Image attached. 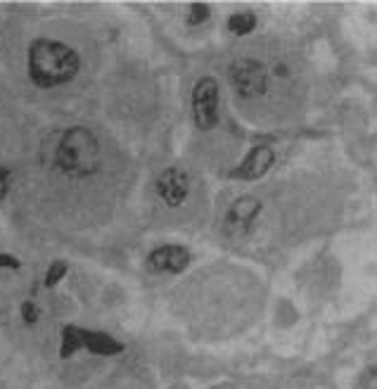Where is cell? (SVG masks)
Returning a JSON list of instances; mask_svg holds the SVG:
<instances>
[{
  "mask_svg": "<svg viewBox=\"0 0 377 389\" xmlns=\"http://www.w3.org/2000/svg\"><path fill=\"white\" fill-rule=\"evenodd\" d=\"M19 311H22V321H24L26 325H36L38 323L40 311H38V306L33 304V301H24Z\"/></svg>",
  "mask_w": 377,
  "mask_h": 389,
  "instance_id": "cell-14",
  "label": "cell"
},
{
  "mask_svg": "<svg viewBox=\"0 0 377 389\" xmlns=\"http://www.w3.org/2000/svg\"><path fill=\"white\" fill-rule=\"evenodd\" d=\"M273 161H275L273 150L266 148V145H257V148L249 150L245 154V159L230 171V178H237V181H257V178L266 176V173L271 171Z\"/></svg>",
  "mask_w": 377,
  "mask_h": 389,
  "instance_id": "cell-6",
  "label": "cell"
},
{
  "mask_svg": "<svg viewBox=\"0 0 377 389\" xmlns=\"http://www.w3.org/2000/svg\"><path fill=\"white\" fill-rule=\"evenodd\" d=\"M157 195L164 200L166 207H171V209L183 207L190 195V181H188V176H185V171L181 169L161 171L159 178H157Z\"/></svg>",
  "mask_w": 377,
  "mask_h": 389,
  "instance_id": "cell-8",
  "label": "cell"
},
{
  "mask_svg": "<svg viewBox=\"0 0 377 389\" xmlns=\"http://www.w3.org/2000/svg\"><path fill=\"white\" fill-rule=\"evenodd\" d=\"M261 214V202L254 195H242L237 197L233 205L225 212V233L233 237H245L252 225L257 223V216Z\"/></svg>",
  "mask_w": 377,
  "mask_h": 389,
  "instance_id": "cell-5",
  "label": "cell"
},
{
  "mask_svg": "<svg viewBox=\"0 0 377 389\" xmlns=\"http://www.w3.org/2000/svg\"><path fill=\"white\" fill-rule=\"evenodd\" d=\"M29 79L38 88H57L77 79L81 60L72 45L52 38H36L26 55Z\"/></svg>",
  "mask_w": 377,
  "mask_h": 389,
  "instance_id": "cell-1",
  "label": "cell"
},
{
  "mask_svg": "<svg viewBox=\"0 0 377 389\" xmlns=\"http://www.w3.org/2000/svg\"><path fill=\"white\" fill-rule=\"evenodd\" d=\"M190 13H188V24L190 26H200L204 24L209 19V15H211V10H209V5L204 3H190Z\"/></svg>",
  "mask_w": 377,
  "mask_h": 389,
  "instance_id": "cell-13",
  "label": "cell"
},
{
  "mask_svg": "<svg viewBox=\"0 0 377 389\" xmlns=\"http://www.w3.org/2000/svg\"><path fill=\"white\" fill-rule=\"evenodd\" d=\"M57 166L72 178H88L100 169V143L86 126H72L62 133L55 152Z\"/></svg>",
  "mask_w": 377,
  "mask_h": 389,
  "instance_id": "cell-2",
  "label": "cell"
},
{
  "mask_svg": "<svg viewBox=\"0 0 377 389\" xmlns=\"http://www.w3.org/2000/svg\"><path fill=\"white\" fill-rule=\"evenodd\" d=\"M67 261H52V264L48 266V273H45V280H43V285L45 287H55L57 283L62 280V278L67 276Z\"/></svg>",
  "mask_w": 377,
  "mask_h": 389,
  "instance_id": "cell-12",
  "label": "cell"
},
{
  "mask_svg": "<svg viewBox=\"0 0 377 389\" xmlns=\"http://www.w3.org/2000/svg\"><path fill=\"white\" fill-rule=\"evenodd\" d=\"M228 79L237 95L245 100L261 97L268 90V69L259 60H235L228 69Z\"/></svg>",
  "mask_w": 377,
  "mask_h": 389,
  "instance_id": "cell-3",
  "label": "cell"
},
{
  "mask_svg": "<svg viewBox=\"0 0 377 389\" xmlns=\"http://www.w3.org/2000/svg\"><path fill=\"white\" fill-rule=\"evenodd\" d=\"M8 188H10V176H8V171L0 166V200L8 195Z\"/></svg>",
  "mask_w": 377,
  "mask_h": 389,
  "instance_id": "cell-16",
  "label": "cell"
},
{
  "mask_svg": "<svg viewBox=\"0 0 377 389\" xmlns=\"http://www.w3.org/2000/svg\"><path fill=\"white\" fill-rule=\"evenodd\" d=\"M257 29V17L252 13H235L228 17V31L235 36H247Z\"/></svg>",
  "mask_w": 377,
  "mask_h": 389,
  "instance_id": "cell-11",
  "label": "cell"
},
{
  "mask_svg": "<svg viewBox=\"0 0 377 389\" xmlns=\"http://www.w3.org/2000/svg\"><path fill=\"white\" fill-rule=\"evenodd\" d=\"M83 349L95 354V356H117V354L124 351V344L119 340L109 338L107 333L83 328Z\"/></svg>",
  "mask_w": 377,
  "mask_h": 389,
  "instance_id": "cell-9",
  "label": "cell"
},
{
  "mask_svg": "<svg viewBox=\"0 0 377 389\" xmlns=\"http://www.w3.org/2000/svg\"><path fill=\"white\" fill-rule=\"evenodd\" d=\"M83 349V328L77 325H65L62 328V342H60V356L72 358L74 354Z\"/></svg>",
  "mask_w": 377,
  "mask_h": 389,
  "instance_id": "cell-10",
  "label": "cell"
},
{
  "mask_svg": "<svg viewBox=\"0 0 377 389\" xmlns=\"http://www.w3.org/2000/svg\"><path fill=\"white\" fill-rule=\"evenodd\" d=\"M0 269H10V271H19L22 261L13 257V254H0Z\"/></svg>",
  "mask_w": 377,
  "mask_h": 389,
  "instance_id": "cell-15",
  "label": "cell"
},
{
  "mask_svg": "<svg viewBox=\"0 0 377 389\" xmlns=\"http://www.w3.org/2000/svg\"><path fill=\"white\" fill-rule=\"evenodd\" d=\"M193 119L200 131L218 124V81L214 77H202L193 86Z\"/></svg>",
  "mask_w": 377,
  "mask_h": 389,
  "instance_id": "cell-4",
  "label": "cell"
},
{
  "mask_svg": "<svg viewBox=\"0 0 377 389\" xmlns=\"http://www.w3.org/2000/svg\"><path fill=\"white\" fill-rule=\"evenodd\" d=\"M190 252L181 245H161L152 249L147 254V266L157 273H171V276H178L190 266Z\"/></svg>",
  "mask_w": 377,
  "mask_h": 389,
  "instance_id": "cell-7",
  "label": "cell"
}]
</instances>
